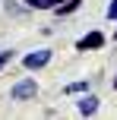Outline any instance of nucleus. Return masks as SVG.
Returning a JSON list of instances; mask_svg holds the SVG:
<instances>
[{
	"label": "nucleus",
	"instance_id": "f257e3e1",
	"mask_svg": "<svg viewBox=\"0 0 117 120\" xmlns=\"http://www.w3.org/2000/svg\"><path fill=\"white\" fill-rule=\"evenodd\" d=\"M35 95H38L35 76H22L19 82L10 85V98H13V101H35Z\"/></svg>",
	"mask_w": 117,
	"mask_h": 120
},
{
	"label": "nucleus",
	"instance_id": "f03ea898",
	"mask_svg": "<svg viewBox=\"0 0 117 120\" xmlns=\"http://www.w3.org/2000/svg\"><path fill=\"white\" fill-rule=\"evenodd\" d=\"M51 57H54V51H51V48H38V51H29V54H25L22 57V66H25V70H44V66H48L51 63Z\"/></svg>",
	"mask_w": 117,
	"mask_h": 120
},
{
	"label": "nucleus",
	"instance_id": "7ed1b4c3",
	"mask_svg": "<svg viewBox=\"0 0 117 120\" xmlns=\"http://www.w3.org/2000/svg\"><path fill=\"white\" fill-rule=\"evenodd\" d=\"M101 108L98 95H92V92H82V95H76V111H79L82 117H95Z\"/></svg>",
	"mask_w": 117,
	"mask_h": 120
},
{
	"label": "nucleus",
	"instance_id": "20e7f679",
	"mask_svg": "<svg viewBox=\"0 0 117 120\" xmlns=\"http://www.w3.org/2000/svg\"><path fill=\"white\" fill-rule=\"evenodd\" d=\"M105 41H108L105 32H98V29H95V32H86V35L76 41V51H98V48H105Z\"/></svg>",
	"mask_w": 117,
	"mask_h": 120
},
{
	"label": "nucleus",
	"instance_id": "39448f33",
	"mask_svg": "<svg viewBox=\"0 0 117 120\" xmlns=\"http://www.w3.org/2000/svg\"><path fill=\"white\" fill-rule=\"evenodd\" d=\"M79 6H82V0H63V3H57V6H54V10H51V13L63 19V16H73V13L79 10Z\"/></svg>",
	"mask_w": 117,
	"mask_h": 120
},
{
	"label": "nucleus",
	"instance_id": "423d86ee",
	"mask_svg": "<svg viewBox=\"0 0 117 120\" xmlns=\"http://www.w3.org/2000/svg\"><path fill=\"white\" fill-rule=\"evenodd\" d=\"M82 92H92V82L89 79H76V82L63 85V95H82Z\"/></svg>",
	"mask_w": 117,
	"mask_h": 120
},
{
	"label": "nucleus",
	"instance_id": "0eeeda50",
	"mask_svg": "<svg viewBox=\"0 0 117 120\" xmlns=\"http://www.w3.org/2000/svg\"><path fill=\"white\" fill-rule=\"evenodd\" d=\"M22 3H25V10H54L63 0H22Z\"/></svg>",
	"mask_w": 117,
	"mask_h": 120
},
{
	"label": "nucleus",
	"instance_id": "6e6552de",
	"mask_svg": "<svg viewBox=\"0 0 117 120\" xmlns=\"http://www.w3.org/2000/svg\"><path fill=\"white\" fill-rule=\"evenodd\" d=\"M108 19H111V22H117V0H111V3H108Z\"/></svg>",
	"mask_w": 117,
	"mask_h": 120
},
{
	"label": "nucleus",
	"instance_id": "1a4fd4ad",
	"mask_svg": "<svg viewBox=\"0 0 117 120\" xmlns=\"http://www.w3.org/2000/svg\"><path fill=\"white\" fill-rule=\"evenodd\" d=\"M114 89H117V76H114Z\"/></svg>",
	"mask_w": 117,
	"mask_h": 120
},
{
	"label": "nucleus",
	"instance_id": "9d476101",
	"mask_svg": "<svg viewBox=\"0 0 117 120\" xmlns=\"http://www.w3.org/2000/svg\"><path fill=\"white\" fill-rule=\"evenodd\" d=\"M114 41H117V29H114Z\"/></svg>",
	"mask_w": 117,
	"mask_h": 120
}]
</instances>
